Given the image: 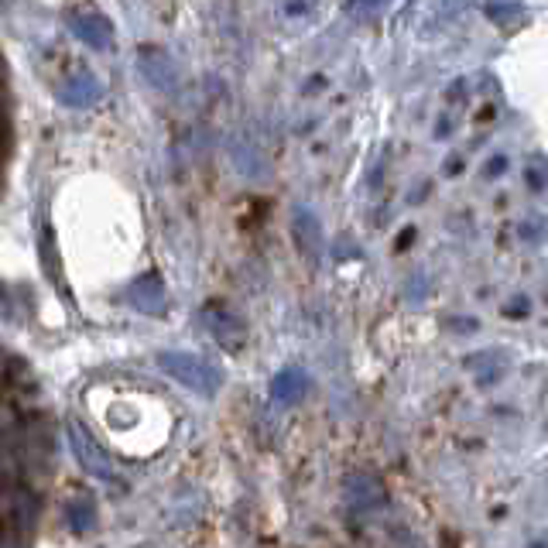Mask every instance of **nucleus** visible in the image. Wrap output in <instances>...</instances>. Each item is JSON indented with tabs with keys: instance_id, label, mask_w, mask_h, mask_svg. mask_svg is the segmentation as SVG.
I'll use <instances>...</instances> for the list:
<instances>
[{
	"instance_id": "nucleus-1",
	"label": "nucleus",
	"mask_w": 548,
	"mask_h": 548,
	"mask_svg": "<svg viewBox=\"0 0 548 548\" xmlns=\"http://www.w3.org/2000/svg\"><path fill=\"white\" fill-rule=\"evenodd\" d=\"M158 367L165 370L172 381H179L182 388L203 394V398H213L216 388H220V374H216L203 357H196V353L165 350V353H158Z\"/></svg>"
},
{
	"instance_id": "nucleus-2",
	"label": "nucleus",
	"mask_w": 548,
	"mask_h": 548,
	"mask_svg": "<svg viewBox=\"0 0 548 548\" xmlns=\"http://www.w3.org/2000/svg\"><path fill=\"white\" fill-rule=\"evenodd\" d=\"M66 432H69L72 456L79 459V466H83V470L90 473V477H96V480L117 483V470H114V463H110V456L100 449V442H96L93 435L86 432L79 422H69V425H66Z\"/></svg>"
},
{
	"instance_id": "nucleus-3",
	"label": "nucleus",
	"mask_w": 548,
	"mask_h": 548,
	"mask_svg": "<svg viewBox=\"0 0 548 548\" xmlns=\"http://www.w3.org/2000/svg\"><path fill=\"white\" fill-rule=\"evenodd\" d=\"M66 21L72 35L83 45H90L93 52H110V48H114V24L103 18L100 11H90V7H86V11H69Z\"/></svg>"
},
{
	"instance_id": "nucleus-4",
	"label": "nucleus",
	"mask_w": 548,
	"mask_h": 548,
	"mask_svg": "<svg viewBox=\"0 0 548 548\" xmlns=\"http://www.w3.org/2000/svg\"><path fill=\"white\" fill-rule=\"evenodd\" d=\"M59 100L66 103V107H96V103L103 100V83L93 76V72H76V76H69L66 83L59 86Z\"/></svg>"
},
{
	"instance_id": "nucleus-5",
	"label": "nucleus",
	"mask_w": 548,
	"mask_h": 548,
	"mask_svg": "<svg viewBox=\"0 0 548 548\" xmlns=\"http://www.w3.org/2000/svg\"><path fill=\"white\" fill-rule=\"evenodd\" d=\"M203 319H206V326L213 329L216 340L227 346V350H240V346H244L247 329H244V322L233 316L230 309H223V305H209V309L203 312Z\"/></svg>"
},
{
	"instance_id": "nucleus-6",
	"label": "nucleus",
	"mask_w": 548,
	"mask_h": 548,
	"mask_svg": "<svg viewBox=\"0 0 548 548\" xmlns=\"http://www.w3.org/2000/svg\"><path fill=\"white\" fill-rule=\"evenodd\" d=\"M343 490H346V497H350V504L360 507V511H374V507H381L384 497H388L384 483L377 480L374 473H350Z\"/></svg>"
},
{
	"instance_id": "nucleus-7",
	"label": "nucleus",
	"mask_w": 548,
	"mask_h": 548,
	"mask_svg": "<svg viewBox=\"0 0 548 548\" xmlns=\"http://www.w3.org/2000/svg\"><path fill=\"white\" fill-rule=\"evenodd\" d=\"M131 305L137 312H148V316H161L165 312V285H161L158 274H144V278H137L131 285Z\"/></svg>"
},
{
	"instance_id": "nucleus-8",
	"label": "nucleus",
	"mask_w": 548,
	"mask_h": 548,
	"mask_svg": "<svg viewBox=\"0 0 548 548\" xmlns=\"http://www.w3.org/2000/svg\"><path fill=\"white\" fill-rule=\"evenodd\" d=\"M295 244L312 264L322 257V223L312 213H302V209L295 213Z\"/></svg>"
},
{
	"instance_id": "nucleus-9",
	"label": "nucleus",
	"mask_w": 548,
	"mask_h": 548,
	"mask_svg": "<svg viewBox=\"0 0 548 548\" xmlns=\"http://www.w3.org/2000/svg\"><path fill=\"white\" fill-rule=\"evenodd\" d=\"M274 401L278 405H295V401L305 398V388H309V377L302 374L298 367H285L278 377H274Z\"/></svg>"
},
{
	"instance_id": "nucleus-10",
	"label": "nucleus",
	"mask_w": 548,
	"mask_h": 548,
	"mask_svg": "<svg viewBox=\"0 0 548 548\" xmlns=\"http://www.w3.org/2000/svg\"><path fill=\"white\" fill-rule=\"evenodd\" d=\"M66 521L76 531H93L96 528V504L90 494H72L66 501Z\"/></svg>"
},
{
	"instance_id": "nucleus-11",
	"label": "nucleus",
	"mask_w": 548,
	"mask_h": 548,
	"mask_svg": "<svg viewBox=\"0 0 548 548\" xmlns=\"http://www.w3.org/2000/svg\"><path fill=\"white\" fill-rule=\"evenodd\" d=\"M531 189L542 192V161H535V168H531Z\"/></svg>"
},
{
	"instance_id": "nucleus-12",
	"label": "nucleus",
	"mask_w": 548,
	"mask_h": 548,
	"mask_svg": "<svg viewBox=\"0 0 548 548\" xmlns=\"http://www.w3.org/2000/svg\"><path fill=\"white\" fill-rule=\"evenodd\" d=\"M504 168H507V158L501 155V158H494V161H490V165H487V175H501Z\"/></svg>"
},
{
	"instance_id": "nucleus-13",
	"label": "nucleus",
	"mask_w": 548,
	"mask_h": 548,
	"mask_svg": "<svg viewBox=\"0 0 548 548\" xmlns=\"http://www.w3.org/2000/svg\"><path fill=\"white\" fill-rule=\"evenodd\" d=\"M384 0H353V11H370V7H381Z\"/></svg>"
},
{
	"instance_id": "nucleus-14",
	"label": "nucleus",
	"mask_w": 548,
	"mask_h": 548,
	"mask_svg": "<svg viewBox=\"0 0 548 548\" xmlns=\"http://www.w3.org/2000/svg\"><path fill=\"white\" fill-rule=\"evenodd\" d=\"M411 240H415V230H405V233H401V237H398V251H405Z\"/></svg>"
},
{
	"instance_id": "nucleus-15",
	"label": "nucleus",
	"mask_w": 548,
	"mask_h": 548,
	"mask_svg": "<svg viewBox=\"0 0 548 548\" xmlns=\"http://www.w3.org/2000/svg\"><path fill=\"white\" fill-rule=\"evenodd\" d=\"M0 158H4V134H0Z\"/></svg>"
}]
</instances>
